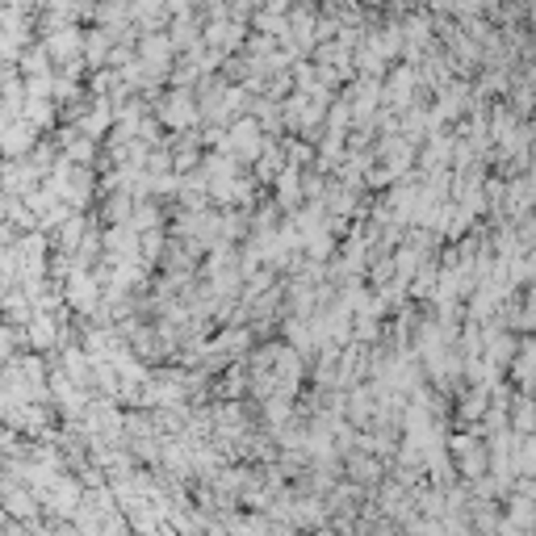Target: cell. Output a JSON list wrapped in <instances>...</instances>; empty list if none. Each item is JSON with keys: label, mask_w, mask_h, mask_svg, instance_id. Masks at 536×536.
<instances>
[{"label": "cell", "mask_w": 536, "mask_h": 536, "mask_svg": "<svg viewBox=\"0 0 536 536\" xmlns=\"http://www.w3.org/2000/svg\"><path fill=\"white\" fill-rule=\"evenodd\" d=\"M0 151H4L9 160H17V155L34 151V126H30V122H13L9 130L0 134Z\"/></svg>", "instance_id": "6da1fadb"}, {"label": "cell", "mask_w": 536, "mask_h": 536, "mask_svg": "<svg viewBox=\"0 0 536 536\" xmlns=\"http://www.w3.org/2000/svg\"><path fill=\"white\" fill-rule=\"evenodd\" d=\"M239 38H243V26H239L235 17H218V21L206 30V43L218 46V51H231V46H239Z\"/></svg>", "instance_id": "7a4b0ae2"}, {"label": "cell", "mask_w": 536, "mask_h": 536, "mask_svg": "<svg viewBox=\"0 0 536 536\" xmlns=\"http://www.w3.org/2000/svg\"><path fill=\"white\" fill-rule=\"evenodd\" d=\"M138 55L160 67V63L172 59V38H168V34H143V43H138Z\"/></svg>", "instance_id": "3957f363"}, {"label": "cell", "mask_w": 536, "mask_h": 536, "mask_svg": "<svg viewBox=\"0 0 536 536\" xmlns=\"http://www.w3.org/2000/svg\"><path fill=\"white\" fill-rule=\"evenodd\" d=\"M21 72H26V80H30V75H51V51H46L43 43L26 46V51H21Z\"/></svg>", "instance_id": "277c9868"}, {"label": "cell", "mask_w": 536, "mask_h": 536, "mask_svg": "<svg viewBox=\"0 0 536 536\" xmlns=\"http://www.w3.org/2000/svg\"><path fill=\"white\" fill-rule=\"evenodd\" d=\"M118 38V30H89L84 34V55H89V63H101L105 55H109V43Z\"/></svg>", "instance_id": "5b68a950"}, {"label": "cell", "mask_w": 536, "mask_h": 536, "mask_svg": "<svg viewBox=\"0 0 536 536\" xmlns=\"http://www.w3.org/2000/svg\"><path fill=\"white\" fill-rule=\"evenodd\" d=\"M26 340H30L34 348H51V343H55V323H51V319H43V314H38V319H30Z\"/></svg>", "instance_id": "8992f818"}, {"label": "cell", "mask_w": 536, "mask_h": 536, "mask_svg": "<svg viewBox=\"0 0 536 536\" xmlns=\"http://www.w3.org/2000/svg\"><path fill=\"white\" fill-rule=\"evenodd\" d=\"M67 294H72V298H75V306H89V298H92V285H89V281H80V277H75V281H72V289H67Z\"/></svg>", "instance_id": "52a82bcc"}]
</instances>
